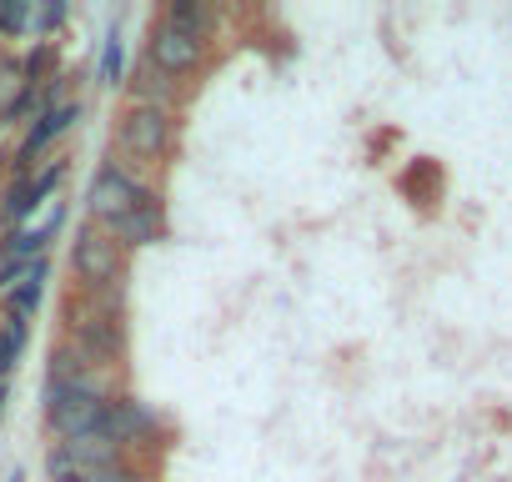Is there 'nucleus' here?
Masks as SVG:
<instances>
[{
	"label": "nucleus",
	"instance_id": "1",
	"mask_svg": "<svg viewBox=\"0 0 512 482\" xmlns=\"http://www.w3.org/2000/svg\"><path fill=\"white\" fill-rule=\"evenodd\" d=\"M106 422V402L66 387V382H51V427L71 442V437H86V432H101Z\"/></svg>",
	"mask_w": 512,
	"mask_h": 482
},
{
	"label": "nucleus",
	"instance_id": "2",
	"mask_svg": "<svg viewBox=\"0 0 512 482\" xmlns=\"http://www.w3.org/2000/svg\"><path fill=\"white\" fill-rule=\"evenodd\" d=\"M146 201V186L131 176V171H121V166H111V171H101L96 176V186H91V216L96 221H121L126 211H136Z\"/></svg>",
	"mask_w": 512,
	"mask_h": 482
},
{
	"label": "nucleus",
	"instance_id": "3",
	"mask_svg": "<svg viewBox=\"0 0 512 482\" xmlns=\"http://www.w3.org/2000/svg\"><path fill=\"white\" fill-rule=\"evenodd\" d=\"M76 272H81V282H91V287H111L116 277H121V247L106 236V231H81L76 236Z\"/></svg>",
	"mask_w": 512,
	"mask_h": 482
},
{
	"label": "nucleus",
	"instance_id": "4",
	"mask_svg": "<svg viewBox=\"0 0 512 482\" xmlns=\"http://www.w3.org/2000/svg\"><path fill=\"white\" fill-rule=\"evenodd\" d=\"M166 141H171V121H166V111H156V106H136V111L126 116V126H121V146H126L131 156H141V161H156V156L166 151Z\"/></svg>",
	"mask_w": 512,
	"mask_h": 482
},
{
	"label": "nucleus",
	"instance_id": "5",
	"mask_svg": "<svg viewBox=\"0 0 512 482\" xmlns=\"http://www.w3.org/2000/svg\"><path fill=\"white\" fill-rule=\"evenodd\" d=\"M71 337H76V347H81L86 357L106 362V357H116V347H121V322H116L111 312H81V317L71 322Z\"/></svg>",
	"mask_w": 512,
	"mask_h": 482
},
{
	"label": "nucleus",
	"instance_id": "6",
	"mask_svg": "<svg viewBox=\"0 0 512 482\" xmlns=\"http://www.w3.org/2000/svg\"><path fill=\"white\" fill-rule=\"evenodd\" d=\"M196 61H201V46H196V41H186V36L171 31V26L156 31V41H151V66H156V71H166V76H186Z\"/></svg>",
	"mask_w": 512,
	"mask_h": 482
},
{
	"label": "nucleus",
	"instance_id": "7",
	"mask_svg": "<svg viewBox=\"0 0 512 482\" xmlns=\"http://www.w3.org/2000/svg\"><path fill=\"white\" fill-rule=\"evenodd\" d=\"M116 247H151V241L161 236V206L156 201H141L136 211H126L121 221H111V231H106Z\"/></svg>",
	"mask_w": 512,
	"mask_h": 482
},
{
	"label": "nucleus",
	"instance_id": "8",
	"mask_svg": "<svg viewBox=\"0 0 512 482\" xmlns=\"http://www.w3.org/2000/svg\"><path fill=\"white\" fill-rule=\"evenodd\" d=\"M151 427H156V417H151L141 402H111V407H106V422H101V432H106L116 447H126V442L146 437Z\"/></svg>",
	"mask_w": 512,
	"mask_h": 482
},
{
	"label": "nucleus",
	"instance_id": "9",
	"mask_svg": "<svg viewBox=\"0 0 512 482\" xmlns=\"http://www.w3.org/2000/svg\"><path fill=\"white\" fill-rule=\"evenodd\" d=\"M61 457L71 467H121V447L106 437V432H86V437H71L61 447Z\"/></svg>",
	"mask_w": 512,
	"mask_h": 482
},
{
	"label": "nucleus",
	"instance_id": "10",
	"mask_svg": "<svg viewBox=\"0 0 512 482\" xmlns=\"http://www.w3.org/2000/svg\"><path fill=\"white\" fill-rule=\"evenodd\" d=\"M166 26H171V31H181L186 41H196V46H201V36L211 31V11H206V6H196V0H176V6L166 11Z\"/></svg>",
	"mask_w": 512,
	"mask_h": 482
},
{
	"label": "nucleus",
	"instance_id": "11",
	"mask_svg": "<svg viewBox=\"0 0 512 482\" xmlns=\"http://www.w3.org/2000/svg\"><path fill=\"white\" fill-rule=\"evenodd\" d=\"M76 116H81L76 106H56V111H51V116L36 126V136L26 141V161H36V156H41V151H46V146H51V141H56V136H61V131L76 121Z\"/></svg>",
	"mask_w": 512,
	"mask_h": 482
},
{
	"label": "nucleus",
	"instance_id": "12",
	"mask_svg": "<svg viewBox=\"0 0 512 482\" xmlns=\"http://www.w3.org/2000/svg\"><path fill=\"white\" fill-rule=\"evenodd\" d=\"M21 347H26V322L21 317L0 322V372H11V362L21 357Z\"/></svg>",
	"mask_w": 512,
	"mask_h": 482
},
{
	"label": "nucleus",
	"instance_id": "13",
	"mask_svg": "<svg viewBox=\"0 0 512 482\" xmlns=\"http://www.w3.org/2000/svg\"><path fill=\"white\" fill-rule=\"evenodd\" d=\"M141 91H146V96L156 101V111H166V106H171V96H176V86H171V76H166V71H156L151 61L141 66Z\"/></svg>",
	"mask_w": 512,
	"mask_h": 482
},
{
	"label": "nucleus",
	"instance_id": "14",
	"mask_svg": "<svg viewBox=\"0 0 512 482\" xmlns=\"http://www.w3.org/2000/svg\"><path fill=\"white\" fill-rule=\"evenodd\" d=\"M26 91L21 81V66H0V116H11L16 111V96Z\"/></svg>",
	"mask_w": 512,
	"mask_h": 482
},
{
	"label": "nucleus",
	"instance_id": "15",
	"mask_svg": "<svg viewBox=\"0 0 512 482\" xmlns=\"http://www.w3.org/2000/svg\"><path fill=\"white\" fill-rule=\"evenodd\" d=\"M31 206H36V181L11 186V196H6V216H21V211H31Z\"/></svg>",
	"mask_w": 512,
	"mask_h": 482
},
{
	"label": "nucleus",
	"instance_id": "16",
	"mask_svg": "<svg viewBox=\"0 0 512 482\" xmlns=\"http://www.w3.org/2000/svg\"><path fill=\"white\" fill-rule=\"evenodd\" d=\"M21 11L26 6H0V31H21Z\"/></svg>",
	"mask_w": 512,
	"mask_h": 482
},
{
	"label": "nucleus",
	"instance_id": "17",
	"mask_svg": "<svg viewBox=\"0 0 512 482\" xmlns=\"http://www.w3.org/2000/svg\"><path fill=\"white\" fill-rule=\"evenodd\" d=\"M0 407H6V387H0Z\"/></svg>",
	"mask_w": 512,
	"mask_h": 482
}]
</instances>
